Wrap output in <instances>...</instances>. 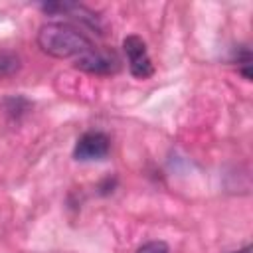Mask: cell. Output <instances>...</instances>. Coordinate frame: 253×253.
Wrapping results in <instances>:
<instances>
[{"label": "cell", "mask_w": 253, "mask_h": 253, "mask_svg": "<svg viewBox=\"0 0 253 253\" xmlns=\"http://www.w3.org/2000/svg\"><path fill=\"white\" fill-rule=\"evenodd\" d=\"M38 45L51 57H81L93 49L91 40L67 22H47L38 32Z\"/></svg>", "instance_id": "1"}, {"label": "cell", "mask_w": 253, "mask_h": 253, "mask_svg": "<svg viewBox=\"0 0 253 253\" xmlns=\"http://www.w3.org/2000/svg\"><path fill=\"white\" fill-rule=\"evenodd\" d=\"M233 253H253V247H251V245H247V247L237 249V251H233Z\"/></svg>", "instance_id": "7"}, {"label": "cell", "mask_w": 253, "mask_h": 253, "mask_svg": "<svg viewBox=\"0 0 253 253\" xmlns=\"http://www.w3.org/2000/svg\"><path fill=\"white\" fill-rule=\"evenodd\" d=\"M20 69V57L12 51H0V77H10Z\"/></svg>", "instance_id": "5"}, {"label": "cell", "mask_w": 253, "mask_h": 253, "mask_svg": "<svg viewBox=\"0 0 253 253\" xmlns=\"http://www.w3.org/2000/svg\"><path fill=\"white\" fill-rule=\"evenodd\" d=\"M111 150V142L107 138V134L99 132V130H91V132H85L79 136V140L75 142V148H73V156L77 160H101L109 154Z\"/></svg>", "instance_id": "3"}, {"label": "cell", "mask_w": 253, "mask_h": 253, "mask_svg": "<svg viewBox=\"0 0 253 253\" xmlns=\"http://www.w3.org/2000/svg\"><path fill=\"white\" fill-rule=\"evenodd\" d=\"M136 253H170V251H168L166 243H162V241H148V243L140 245Z\"/></svg>", "instance_id": "6"}, {"label": "cell", "mask_w": 253, "mask_h": 253, "mask_svg": "<svg viewBox=\"0 0 253 253\" xmlns=\"http://www.w3.org/2000/svg\"><path fill=\"white\" fill-rule=\"evenodd\" d=\"M77 69H83L87 73H97V75H107V73H115L119 69V59L115 57V53L109 51H101V49H91L85 55H81L77 59Z\"/></svg>", "instance_id": "4"}, {"label": "cell", "mask_w": 253, "mask_h": 253, "mask_svg": "<svg viewBox=\"0 0 253 253\" xmlns=\"http://www.w3.org/2000/svg\"><path fill=\"white\" fill-rule=\"evenodd\" d=\"M123 47H125V53H126V59H128V69L134 77L138 79H146L154 73V65L148 57V51H146V43L142 42V38L138 36H126L123 40Z\"/></svg>", "instance_id": "2"}]
</instances>
